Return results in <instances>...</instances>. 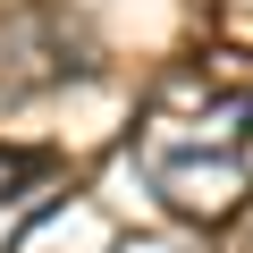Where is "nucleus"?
Masks as SVG:
<instances>
[{"mask_svg":"<svg viewBox=\"0 0 253 253\" xmlns=\"http://www.w3.org/2000/svg\"><path fill=\"white\" fill-rule=\"evenodd\" d=\"M93 68H101V42L68 0H9L0 9V101L84 84Z\"/></svg>","mask_w":253,"mask_h":253,"instance_id":"2","label":"nucleus"},{"mask_svg":"<svg viewBox=\"0 0 253 253\" xmlns=\"http://www.w3.org/2000/svg\"><path fill=\"white\" fill-rule=\"evenodd\" d=\"M245 135H253V84H236V93L177 84L144 118L135 161L161 186V203H177V211H228L245 194Z\"/></svg>","mask_w":253,"mask_h":253,"instance_id":"1","label":"nucleus"},{"mask_svg":"<svg viewBox=\"0 0 253 253\" xmlns=\"http://www.w3.org/2000/svg\"><path fill=\"white\" fill-rule=\"evenodd\" d=\"M51 203H59V177H34V186H17V194H0V253H17V236H26Z\"/></svg>","mask_w":253,"mask_h":253,"instance_id":"3","label":"nucleus"}]
</instances>
